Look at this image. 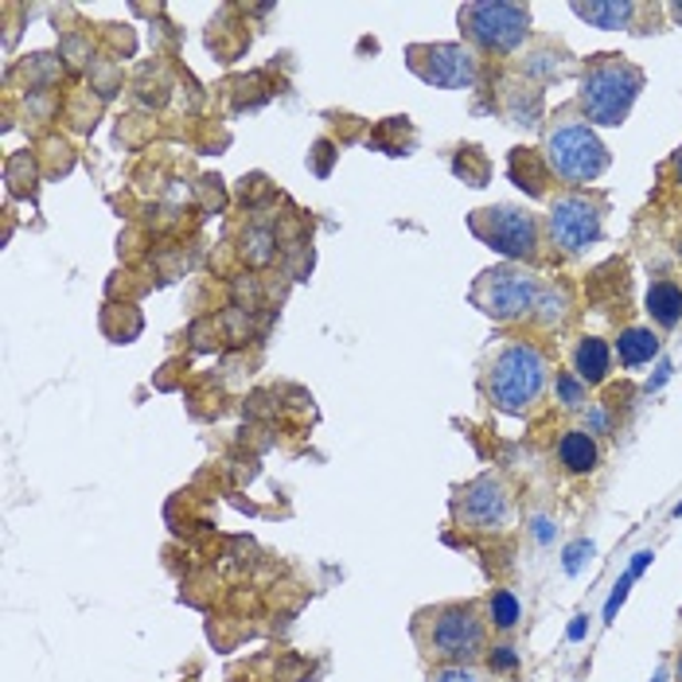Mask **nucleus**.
<instances>
[{"mask_svg":"<svg viewBox=\"0 0 682 682\" xmlns=\"http://www.w3.org/2000/svg\"><path fill=\"white\" fill-rule=\"evenodd\" d=\"M410 71L441 91H469L480 74V59L464 43H418L410 48Z\"/></svg>","mask_w":682,"mask_h":682,"instance_id":"nucleus-9","label":"nucleus"},{"mask_svg":"<svg viewBox=\"0 0 682 682\" xmlns=\"http://www.w3.org/2000/svg\"><path fill=\"white\" fill-rule=\"evenodd\" d=\"M413 640L441 667H472L487 655V620L472 600H449L413 617Z\"/></svg>","mask_w":682,"mask_h":682,"instance_id":"nucleus-1","label":"nucleus"},{"mask_svg":"<svg viewBox=\"0 0 682 682\" xmlns=\"http://www.w3.org/2000/svg\"><path fill=\"white\" fill-rule=\"evenodd\" d=\"M605 231V211L597 199L569 191L550 203V239L562 254H585Z\"/></svg>","mask_w":682,"mask_h":682,"instance_id":"nucleus-10","label":"nucleus"},{"mask_svg":"<svg viewBox=\"0 0 682 682\" xmlns=\"http://www.w3.org/2000/svg\"><path fill=\"white\" fill-rule=\"evenodd\" d=\"M546 378H550V363H546L543 347L515 339V344H507L492 359L484 390H487V398H492L495 410L511 413V418H523V413L535 410V402L543 398Z\"/></svg>","mask_w":682,"mask_h":682,"instance_id":"nucleus-2","label":"nucleus"},{"mask_svg":"<svg viewBox=\"0 0 682 682\" xmlns=\"http://www.w3.org/2000/svg\"><path fill=\"white\" fill-rule=\"evenodd\" d=\"M671 172H674V180L682 183V148H679V153H674V160H671Z\"/></svg>","mask_w":682,"mask_h":682,"instance_id":"nucleus-26","label":"nucleus"},{"mask_svg":"<svg viewBox=\"0 0 682 682\" xmlns=\"http://www.w3.org/2000/svg\"><path fill=\"white\" fill-rule=\"evenodd\" d=\"M679 679H682V655H679Z\"/></svg>","mask_w":682,"mask_h":682,"instance_id":"nucleus-30","label":"nucleus"},{"mask_svg":"<svg viewBox=\"0 0 682 682\" xmlns=\"http://www.w3.org/2000/svg\"><path fill=\"white\" fill-rule=\"evenodd\" d=\"M429 682H480V674L472 667H437Z\"/></svg>","mask_w":682,"mask_h":682,"instance_id":"nucleus-21","label":"nucleus"},{"mask_svg":"<svg viewBox=\"0 0 682 682\" xmlns=\"http://www.w3.org/2000/svg\"><path fill=\"white\" fill-rule=\"evenodd\" d=\"M554 395H558V402L566 406V410H581L585 398H589V387H585L581 378L569 375V370H562L558 382H554Z\"/></svg>","mask_w":682,"mask_h":682,"instance_id":"nucleus-17","label":"nucleus"},{"mask_svg":"<svg viewBox=\"0 0 682 682\" xmlns=\"http://www.w3.org/2000/svg\"><path fill=\"white\" fill-rule=\"evenodd\" d=\"M472 234L507 262H535L538 258V219L526 207L495 203L469 219Z\"/></svg>","mask_w":682,"mask_h":682,"instance_id":"nucleus-7","label":"nucleus"},{"mask_svg":"<svg viewBox=\"0 0 682 682\" xmlns=\"http://www.w3.org/2000/svg\"><path fill=\"white\" fill-rule=\"evenodd\" d=\"M487 667L495 674H511L518 667V651L511 643H495V648H487Z\"/></svg>","mask_w":682,"mask_h":682,"instance_id":"nucleus-18","label":"nucleus"},{"mask_svg":"<svg viewBox=\"0 0 682 682\" xmlns=\"http://www.w3.org/2000/svg\"><path fill=\"white\" fill-rule=\"evenodd\" d=\"M566 293H558V288H543V296H538V308H550V313L543 316V324H558L562 316H566Z\"/></svg>","mask_w":682,"mask_h":682,"instance_id":"nucleus-19","label":"nucleus"},{"mask_svg":"<svg viewBox=\"0 0 682 682\" xmlns=\"http://www.w3.org/2000/svg\"><path fill=\"white\" fill-rule=\"evenodd\" d=\"M535 535L543 538V543L550 538V523H546V518H538V523H535Z\"/></svg>","mask_w":682,"mask_h":682,"instance_id":"nucleus-27","label":"nucleus"},{"mask_svg":"<svg viewBox=\"0 0 682 682\" xmlns=\"http://www.w3.org/2000/svg\"><path fill=\"white\" fill-rule=\"evenodd\" d=\"M643 308H648V316L659 328H674V324L682 321V285L671 277L651 281L648 296H643Z\"/></svg>","mask_w":682,"mask_h":682,"instance_id":"nucleus-13","label":"nucleus"},{"mask_svg":"<svg viewBox=\"0 0 682 682\" xmlns=\"http://www.w3.org/2000/svg\"><path fill=\"white\" fill-rule=\"evenodd\" d=\"M538 296H543V281L515 262L484 270L472 285V305L500 324L531 316L538 308Z\"/></svg>","mask_w":682,"mask_h":682,"instance_id":"nucleus-5","label":"nucleus"},{"mask_svg":"<svg viewBox=\"0 0 682 682\" xmlns=\"http://www.w3.org/2000/svg\"><path fill=\"white\" fill-rule=\"evenodd\" d=\"M543 160L550 176L566 183H592L605 168H609V148L597 137L589 122L581 117H562L546 129Z\"/></svg>","mask_w":682,"mask_h":682,"instance_id":"nucleus-4","label":"nucleus"},{"mask_svg":"<svg viewBox=\"0 0 682 682\" xmlns=\"http://www.w3.org/2000/svg\"><path fill=\"white\" fill-rule=\"evenodd\" d=\"M581 636H585V617H577L574 628H569V640H581Z\"/></svg>","mask_w":682,"mask_h":682,"instance_id":"nucleus-25","label":"nucleus"},{"mask_svg":"<svg viewBox=\"0 0 682 682\" xmlns=\"http://www.w3.org/2000/svg\"><path fill=\"white\" fill-rule=\"evenodd\" d=\"M674 515H682V503H679V507H674Z\"/></svg>","mask_w":682,"mask_h":682,"instance_id":"nucleus-31","label":"nucleus"},{"mask_svg":"<svg viewBox=\"0 0 682 682\" xmlns=\"http://www.w3.org/2000/svg\"><path fill=\"white\" fill-rule=\"evenodd\" d=\"M632 581H636L632 574H625V577L617 581V589H612L609 605H605V620H617V612H620V605L628 600V589H632Z\"/></svg>","mask_w":682,"mask_h":682,"instance_id":"nucleus-22","label":"nucleus"},{"mask_svg":"<svg viewBox=\"0 0 682 682\" xmlns=\"http://www.w3.org/2000/svg\"><path fill=\"white\" fill-rule=\"evenodd\" d=\"M640 91H643L640 66H632L625 55H600L597 63L585 66L577 102H581V114L589 125L617 129V125L628 122Z\"/></svg>","mask_w":682,"mask_h":682,"instance_id":"nucleus-3","label":"nucleus"},{"mask_svg":"<svg viewBox=\"0 0 682 682\" xmlns=\"http://www.w3.org/2000/svg\"><path fill=\"white\" fill-rule=\"evenodd\" d=\"M558 461H562V469H566L569 476H585V472L597 469L600 452H597L592 433H585V429H566L562 441H558Z\"/></svg>","mask_w":682,"mask_h":682,"instance_id":"nucleus-14","label":"nucleus"},{"mask_svg":"<svg viewBox=\"0 0 682 682\" xmlns=\"http://www.w3.org/2000/svg\"><path fill=\"white\" fill-rule=\"evenodd\" d=\"M679 254H682V234H679Z\"/></svg>","mask_w":682,"mask_h":682,"instance_id":"nucleus-32","label":"nucleus"},{"mask_svg":"<svg viewBox=\"0 0 682 682\" xmlns=\"http://www.w3.org/2000/svg\"><path fill=\"white\" fill-rule=\"evenodd\" d=\"M651 558H655V554H651V550H640V554H636V562H632V569H628V574H632V577H640L643 569L651 566Z\"/></svg>","mask_w":682,"mask_h":682,"instance_id":"nucleus-24","label":"nucleus"},{"mask_svg":"<svg viewBox=\"0 0 682 682\" xmlns=\"http://www.w3.org/2000/svg\"><path fill=\"white\" fill-rule=\"evenodd\" d=\"M484 620L495 632H515L518 620H523V605L511 589H492L484 600Z\"/></svg>","mask_w":682,"mask_h":682,"instance_id":"nucleus-16","label":"nucleus"},{"mask_svg":"<svg viewBox=\"0 0 682 682\" xmlns=\"http://www.w3.org/2000/svg\"><path fill=\"white\" fill-rule=\"evenodd\" d=\"M667 12H671L674 24H682V0H679V4H671V9H667Z\"/></svg>","mask_w":682,"mask_h":682,"instance_id":"nucleus-28","label":"nucleus"},{"mask_svg":"<svg viewBox=\"0 0 682 682\" xmlns=\"http://www.w3.org/2000/svg\"><path fill=\"white\" fill-rule=\"evenodd\" d=\"M452 515L464 531H476V535H495V531H507L511 515H515V500H511V487L503 476L484 472L472 484H464L452 500Z\"/></svg>","mask_w":682,"mask_h":682,"instance_id":"nucleus-8","label":"nucleus"},{"mask_svg":"<svg viewBox=\"0 0 682 682\" xmlns=\"http://www.w3.org/2000/svg\"><path fill=\"white\" fill-rule=\"evenodd\" d=\"M655 682H667V671H659V674H655Z\"/></svg>","mask_w":682,"mask_h":682,"instance_id":"nucleus-29","label":"nucleus"},{"mask_svg":"<svg viewBox=\"0 0 682 682\" xmlns=\"http://www.w3.org/2000/svg\"><path fill=\"white\" fill-rule=\"evenodd\" d=\"M636 4L632 0H592V4H574V17L585 24L600 28V32H620V28H632L636 20Z\"/></svg>","mask_w":682,"mask_h":682,"instance_id":"nucleus-12","label":"nucleus"},{"mask_svg":"<svg viewBox=\"0 0 682 682\" xmlns=\"http://www.w3.org/2000/svg\"><path fill=\"white\" fill-rule=\"evenodd\" d=\"M246 258L254 265L270 262V231H250L246 234Z\"/></svg>","mask_w":682,"mask_h":682,"instance_id":"nucleus-20","label":"nucleus"},{"mask_svg":"<svg viewBox=\"0 0 682 682\" xmlns=\"http://www.w3.org/2000/svg\"><path fill=\"white\" fill-rule=\"evenodd\" d=\"M612 352H617L620 367H643L659 355V336L651 328H625Z\"/></svg>","mask_w":682,"mask_h":682,"instance_id":"nucleus-15","label":"nucleus"},{"mask_svg":"<svg viewBox=\"0 0 682 682\" xmlns=\"http://www.w3.org/2000/svg\"><path fill=\"white\" fill-rule=\"evenodd\" d=\"M461 28L480 51L511 55L531 35V9L526 4H507V0H480V4H464L461 9Z\"/></svg>","mask_w":682,"mask_h":682,"instance_id":"nucleus-6","label":"nucleus"},{"mask_svg":"<svg viewBox=\"0 0 682 682\" xmlns=\"http://www.w3.org/2000/svg\"><path fill=\"white\" fill-rule=\"evenodd\" d=\"M612 370V347L597 336H585L574 347V375L581 378L585 387H600Z\"/></svg>","mask_w":682,"mask_h":682,"instance_id":"nucleus-11","label":"nucleus"},{"mask_svg":"<svg viewBox=\"0 0 682 682\" xmlns=\"http://www.w3.org/2000/svg\"><path fill=\"white\" fill-rule=\"evenodd\" d=\"M585 554H592V546L585 543V538H577L574 546H566V574H577V569H581Z\"/></svg>","mask_w":682,"mask_h":682,"instance_id":"nucleus-23","label":"nucleus"}]
</instances>
